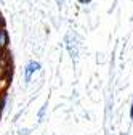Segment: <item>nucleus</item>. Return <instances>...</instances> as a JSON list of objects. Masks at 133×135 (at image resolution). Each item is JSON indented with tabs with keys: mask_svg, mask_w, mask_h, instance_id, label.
Here are the masks:
<instances>
[{
	"mask_svg": "<svg viewBox=\"0 0 133 135\" xmlns=\"http://www.w3.org/2000/svg\"><path fill=\"white\" fill-rule=\"evenodd\" d=\"M79 2H80V3H85V5H87V3H90V2H91V0H79Z\"/></svg>",
	"mask_w": 133,
	"mask_h": 135,
	"instance_id": "423d86ee",
	"label": "nucleus"
},
{
	"mask_svg": "<svg viewBox=\"0 0 133 135\" xmlns=\"http://www.w3.org/2000/svg\"><path fill=\"white\" fill-rule=\"evenodd\" d=\"M56 2H58V3H59V5H61V3H63V0H56Z\"/></svg>",
	"mask_w": 133,
	"mask_h": 135,
	"instance_id": "6e6552de",
	"label": "nucleus"
},
{
	"mask_svg": "<svg viewBox=\"0 0 133 135\" xmlns=\"http://www.w3.org/2000/svg\"><path fill=\"white\" fill-rule=\"evenodd\" d=\"M39 69H40V63H37V61H29L27 66H26V69H24V79H26V82H30L32 76H34Z\"/></svg>",
	"mask_w": 133,
	"mask_h": 135,
	"instance_id": "f257e3e1",
	"label": "nucleus"
},
{
	"mask_svg": "<svg viewBox=\"0 0 133 135\" xmlns=\"http://www.w3.org/2000/svg\"><path fill=\"white\" fill-rule=\"evenodd\" d=\"M3 106H5V98L0 97V116H2V111H3Z\"/></svg>",
	"mask_w": 133,
	"mask_h": 135,
	"instance_id": "7ed1b4c3",
	"label": "nucleus"
},
{
	"mask_svg": "<svg viewBox=\"0 0 133 135\" xmlns=\"http://www.w3.org/2000/svg\"><path fill=\"white\" fill-rule=\"evenodd\" d=\"M10 45V37L5 27H0V55H2Z\"/></svg>",
	"mask_w": 133,
	"mask_h": 135,
	"instance_id": "f03ea898",
	"label": "nucleus"
},
{
	"mask_svg": "<svg viewBox=\"0 0 133 135\" xmlns=\"http://www.w3.org/2000/svg\"><path fill=\"white\" fill-rule=\"evenodd\" d=\"M130 117L133 119V103H131V108H130Z\"/></svg>",
	"mask_w": 133,
	"mask_h": 135,
	"instance_id": "0eeeda50",
	"label": "nucleus"
},
{
	"mask_svg": "<svg viewBox=\"0 0 133 135\" xmlns=\"http://www.w3.org/2000/svg\"><path fill=\"white\" fill-rule=\"evenodd\" d=\"M0 27H5V18H3L2 11H0Z\"/></svg>",
	"mask_w": 133,
	"mask_h": 135,
	"instance_id": "20e7f679",
	"label": "nucleus"
},
{
	"mask_svg": "<svg viewBox=\"0 0 133 135\" xmlns=\"http://www.w3.org/2000/svg\"><path fill=\"white\" fill-rule=\"evenodd\" d=\"M45 109H47V105L40 109V113H39V119H42V117H43V114H45Z\"/></svg>",
	"mask_w": 133,
	"mask_h": 135,
	"instance_id": "39448f33",
	"label": "nucleus"
}]
</instances>
